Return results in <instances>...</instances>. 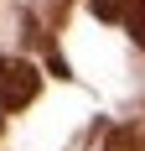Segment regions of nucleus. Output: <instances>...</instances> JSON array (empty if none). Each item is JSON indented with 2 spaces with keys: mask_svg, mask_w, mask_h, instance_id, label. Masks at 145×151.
I'll use <instances>...</instances> for the list:
<instances>
[{
  "mask_svg": "<svg viewBox=\"0 0 145 151\" xmlns=\"http://www.w3.org/2000/svg\"><path fill=\"white\" fill-rule=\"evenodd\" d=\"M42 89V73L26 58H0V109H26Z\"/></svg>",
  "mask_w": 145,
  "mask_h": 151,
  "instance_id": "obj_1",
  "label": "nucleus"
},
{
  "mask_svg": "<svg viewBox=\"0 0 145 151\" xmlns=\"http://www.w3.org/2000/svg\"><path fill=\"white\" fill-rule=\"evenodd\" d=\"M93 16H99V21L130 26V37L145 47V0H93Z\"/></svg>",
  "mask_w": 145,
  "mask_h": 151,
  "instance_id": "obj_2",
  "label": "nucleus"
},
{
  "mask_svg": "<svg viewBox=\"0 0 145 151\" xmlns=\"http://www.w3.org/2000/svg\"><path fill=\"white\" fill-rule=\"evenodd\" d=\"M104 151H145V125H114L104 136Z\"/></svg>",
  "mask_w": 145,
  "mask_h": 151,
  "instance_id": "obj_3",
  "label": "nucleus"
},
{
  "mask_svg": "<svg viewBox=\"0 0 145 151\" xmlns=\"http://www.w3.org/2000/svg\"><path fill=\"white\" fill-rule=\"evenodd\" d=\"M0 130H5V120H0Z\"/></svg>",
  "mask_w": 145,
  "mask_h": 151,
  "instance_id": "obj_4",
  "label": "nucleus"
}]
</instances>
